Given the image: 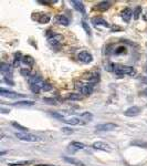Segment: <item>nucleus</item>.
<instances>
[{
	"label": "nucleus",
	"mask_w": 147,
	"mask_h": 166,
	"mask_svg": "<svg viewBox=\"0 0 147 166\" xmlns=\"http://www.w3.org/2000/svg\"><path fill=\"white\" fill-rule=\"evenodd\" d=\"M145 94H146V95H147V90H146V91H145Z\"/></svg>",
	"instance_id": "nucleus-37"
},
{
	"label": "nucleus",
	"mask_w": 147,
	"mask_h": 166,
	"mask_svg": "<svg viewBox=\"0 0 147 166\" xmlns=\"http://www.w3.org/2000/svg\"><path fill=\"white\" fill-rule=\"evenodd\" d=\"M50 90H52V85L50 84V83H46V84H44L42 91H44V92H48V91H50Z\"/></svg>",
	"instance_id": "nucleus-31"
},
{
	"label": "nucleus",
	"mask_w": 147,
	"mask_h": 166,
	"mask_svg": "<svg viewBox=\"0 0 147 166\" xmlns=\"http://www.w3.org/2000/svg\"><path fill=\"white\" fill-rule=\"evenodd\" d=\"M30 162H19V163H10V166H20V165H26V164H29Z\"/></svg>",
	"instance_id": "nucleus-32"
},
{
	"label": "nucleus",
	"mask_w": 147,
	"mask_h": 166,
	"mask_svg": "<svg viewBox=\"0 0 147 166\" xmlns=\"http://www.w3.org/2000/svg\"><path fill=\"white\" fill-rule=\"evenodd\" d=\"M64 160L66 162H69L70 164H72V165H75V166H86L85 164H83L81 160H75V158H71V157H64Z\"/></svg>",
	"instance_id": "nucleus-21"
},
{
	"label": "nucleus",
	"mask_w": 147,
	"mask_h": 166,
	"mask_svg": "<svg viewBox=\"0 0 147 166\" xmlns=\"http://www.w3.org/2000/svg\"><path fill=\"white\" fill-rule=\"evenodd\" d=\"M143 18H144V20H146V21H147V9L145 10L144 15H143Z\"/></svg>",
	"instance_id": "nucleus-34"
},
{
	"label": "nucleus",
	"mask_w": 147,
	"mask_h": 166,
	"mask_svg": "<svg viewBox=\"0 0 147 166\" xmlns=\"http://www.w3.org/2000/svg\"><path fill=\"white\" fill-rule=\"evenodd\" d=\"M93 85L94 84L89 83V82L83 83V82L80 81V82H76V83H75V89L80 91L82 95L89 96L90 94H92V92H93Z\"/></svg>",
	"instance_id": "nucleus-3"
},
{
	"label": "nucleus",
	"mask_w": 147,
	"mask_h": 166,
	"mask_svg": "<svg viewBox=\"0 0 147 166\" xmlns=\"http://www.w3.org/2000/svg\"><path fill=\"white\" fill-rule=\"evenodd\" d=\"M10 110H6V109H1V113H9Z\"/></svg>",
	"instance_id": "nucleus-35"
},
{
	"label": "nucleus",
	"mask_w": 147,
	"mask_h": 166,
	"mask_svg": "<svg viewBox=\"0 0 147 166\" xmlns=\"http://www.w3.org/2000/svg\"><path fill=\"white\" fill-rule=\"evenodd\" d=\"M71 147H73V149H84L85 147V145H84L83 143H80V142H71Z\"/></svg>",
	"instance_id": "nucleus-24"
},
{
	"label": "nucleus",
	"mask_w": 147,
	"mask_h": 166,
	"mask_svg": "<svg viewBox=\"0 0 147 166\" xmlns=\"http://www.w3.org/2000/svg\"><path fill=\"white\" fill-rule=\"evenodd\" d=\"M63 40V35H53L51 37H49L48 41H49V43L51 44L52 47H55V46H58L62 42Z\"/></svg>",
	"instance_id": "nucleus-11"
},
{
	"label": "nucleus",
	"mask_w": 147,
	"mask_h": 166,
	"mask_svg": "<svg viewBox=\"0 0 147 166\" xmlns=\"http://www.w3.org/2000/svg\"><path fill=\"white\" fill-rule=\"evenodd\" d=\"M141 112V108H138V106H132V108H128L126 111L124 112V114L126 115V116H137L139 113Z\"/></svg>",
	"instance_id": "nucleus-13"
},
{
	"label": "nucleus",
	"mask_w": 147,
	"mask_h": 166,
	"mask_svg": "<svg viewBox=\"0 0 147 166\" xmlns=\"http://www.w3.org/2000/svg\"><path fill=\"white\" fill-rule=\"evenodd\" d=\"M78 59L81 62H83V63H90V62H92L93 57H92V54L89 53L87 51H82V52L79 53Z\"/></svg>",
	"instance_id": "nucleus-8"
},
{
	"label": "nucleus",
	"mask_w": 147,
	"mask_h": 166,
	"mask_svg": "<svg viewBox=\"0 0 147 166\" xmlns=\"http://www.w3.org/2000/svg\"><path fill=\"white\" fill-rule=\"evenodd\" d=\"M146 71H147V68H146Z\"/></svg>",
	"instance_id": "nucleus-38"
},
{
	"label": "nucleus",
	"mask_w": 147,
	"mask_h": 166,
	"mask_svg": "<svg viewBox=\"0 0 147 166\" xmlns=\"http://www.w3.org/2000/svg\"><path fill=\"white\" fill-rule=\"evenodd\" d=\"M110 7H111L110 1H102V2H100V3H97V5H96V8H97L98 10H102V11H105V10H107Z\"/></svg>",
	"instance_id": "nucleus-20"
},
{
	"label": "nucleus",
	"mask_w": 147,
	"mask_h": 166,
	"mask_svg": "<svg viewBox=\"0 0 147 166\" xmlns=\"http://www.w3.org/2000/svg\"><path fill=\"white\" fill-rule=\"evenodd\" d=\"M44 84H46V82L43 81V79L41 78L40 76H31L29 79V85H30V89L33 93H40V91L43 89Z\"/></svg>",
	"instance_id": "nucleus-1"
},
{
	"label": "nucleus",
	"mask_w": 147,
	"mask_h": 166,
	"mask_svg": "<svg viewBox=\"0 0 147 166\" xmlns=\"http://www.w3.org/2000/svg\"><path fill=\"white\" fill-rule=\"evenodd\" d=\"M113 71L115 72L117 76H134L135 70L133 67H127V65H121V64H113Z\"/></svg>",
	"instance_id": "nucleus-2"
},
{
	"label": "nucleus",
	"mask_w": 147,
	"mask_h": 166,
	"mask_svg": "<svg viewBox=\"0 0 147 166\" xmlns=\"http://www.w3.org/2000/svg\"><path fill=\"white\" fill-rule=\"evenodd\" d=\"M32 19H35V21L40 22V24H48L50 21V16L43 13V12H35L32 15Z\"/></svg>",
	"instance_id": "nucleus-5"
},
{
	"label": "nucleus",
	"mask_w": 147,
	"mask_h": 166,
	"mask_svg": "<svg viewBox=\"0 0 147 166\" xmlns=\"http://www.w3.org/2000/svg\"><path fill=\"white\" fill-rule=\"evenodd\" d=\"M35 103L32 101H21V102H16L13 103L15 106H28V105H33Z\"/></svg>",
	"instance_id": "nucleus-25"
},
{
	"label": "nucleus",
	"mask_w": 147,
	"mask_h": 166,
	"mask_svg": "<svg viewBox=\"0 0 147 166\" xmlns=\"http://www.w3.org/2000/svg\"><path fill=\"white\" fill-rule=\"evenodd\" d=\"M116 127H117V125L114 124V123H104V124H98L96 126V130L101 132H108L115 130Z\"/></svg>",
	"instance_id": "nucleus-6"
},
{
	"label": "nucleus",
	"mask_w": 147,
	"mask_h": 166,
	"mask_svg": "<svg viewBox=\"0 0 147 166\" xmlns=\"http://www.w3.org/2000/svg\"><path fill=\"white\" fill-rule=\"evenodd\" d=\"M121 16H122V19H123L125 22H130V18H132V16H133L132 9H130V8H125L124 10L122 11Z\"/></svg>",
	"instance_id": "nucleus-16"
},
{
	"label": "nucleus",
	"mask_w": 147,
	"mask_h": 166,
	"mask_svg": "<svg viewBox=\"0 0 147 166\" xmlns=\"http://www.w3.org/2000/svg\"><path fill=\"white\" fill-rule=\"evenodd\" d=\"M24 67L20 68V73L22 74V76H29L30 73H31V68L28 67V65H26V64H23Z\"/></svg>",
	"instance_id": "nucleus-23"
},
{
	"label": "nucleus",
	"mask_w": 147,
	"mask_h": 166,
	"mask_svg": "<svg viewBox=\"0 0 147 166\" xmlns=\"http://www.w3.org/2000/svg\"><path fill=\"white\" fill-rule=\"evenodd\" d=\"M93 147L95 149H101V151H107V152H110L111 147L108 146V144H106V143H104V142H95V143H93Z\"/></svg>",
	"instance_id": "nucleus-15"
},
{
	"label": "nucleus",
	"mask_w": 147,
	"mask_h": 166,
	"mask_svg": "<svg viewBox=\"0 0 147 166\" xmlns=\"http://www.w3.org/2000/svg\"><path fill=\"white\" fill-rule=\"evenodd\" d=\"M22 63L32 68L35 65V59L32 58L31 55H24V57H22Z\"/></svg>",
	"instance_id": "nucleus-19"
},
{
	"label": "nucleus",
	"mask_w": 147,
	"mask_h": 166,
	"mask_svg": "<svg viewBox=\"0 0 147 166\" xmlns=\"http://www.w3.org/2000/svg\"><path fill=\"white\" fill-rule=\"evenodd\" d=\"M20 60H21V53L17 52L15 54V61H13V65H15V67H18V65H19V63H20Z\"/></svg>",
	"instance_id": "nucleus-26"
},
{
	"label": "nucleus",
	"mask_w": 147,
	"mask_h": 166,
	"mask_svg": "<svg viewBox=\"0 0 147 166\" xmlns=\"http://www.w3.org/2000/svg\"><path fill=\"white\" fill-rule=\"evenodd\" d=\"M0 95L5 98H10V99H18V98H23V94L16 93L12 91H6L5 89H0Z\"/></svg>",
	"instance_id": "nucleus-7"
},
{
	"label": "nucleus",
	"mask_w": 147,
	"mask_h": 166,
	"mask_svg": "<svg viewBox=\"0 0 147 166\" xmlns=\"http://www.w3.org/2000/svg\"><path fill=\"white\" fill-rule=\"evenodd\" d=\"M55 22L58 24H61V26H69L70 24V21L69 19L65 17V16H62V15H59L55 17Z\"/></svg>",
	"instance_id": "nucleus-18"
},
{
	"label": "nucleus",
	"mask_w": 147,
	"mask_h": 166,
	"mask_svg": "<svg viewBox=\"0 0 147 166\" xmlns=\"http://www.w3.org/2000/svg\"><path fill=\"white\" fill-rule=\"evenodd\" d=\"M71 3H72V6L75 8V10H78L80 11L81 13L85 15V8H84V5L82 1H78V0H71Z\"/></svg>",
	"instance_id": "nucleus-17"
},
{
	"label": "nucleus",
	"mask_w": 147,
	"mask_h": 166,
	"mask_svg": "<svg viewBox=\"0 0 147 166\" xmlns=\"http://www.w3.org/2000/svg\"><path fill=\"white\" fill-rule=\"evenodd\" d=\"M11 125L15 126V127L18 128V130H21V131H23V132H28V128L24 127V126H22V125H20V124H18L17 122H12Z\"/></svg>",
	"instance_id": "nucleus-28"
},
{
	"label": "nucleus",
	"mask_w": 147,
	"mask_h": 166,
	"mask_svg": "<svg viewBox=\"0 0 147 166\" xmlns=\"http://www.w3.org/2000/svg\"><path fill=\"white\" fill-rule=\"evenodd\" d=\"M62 121L66 124H70V125H83V124H85V122L82 121V119H80V117H70V119H63Z\"/></svg>",
	"instance_id": "nucleus-12"
},
{
	"label": "nucleus",
	"mask_w": 147,
	"mask_h": 166,
	"mask_svg": "<svg viewBox=\"0 0 147 166\" xmlns=\"http://www.w3.org/2000/svg\"><path fill=\"white\" fill-rule=\"evenodd\" d=\"M82 27H83V29L85 30V32H86L87 35H91V29H90V27L87 26V24L85 21H82Z\"/></svg>",
	"instance_id": "nucleus-29"
},
{
	"label": "nucleus",
	"mask_w": 147,
	"mask_h": 166,
	"mask_svg": "<svg viewBox=\"0 0 147 166\" xmlns=\"http://www.w3.org/2000/svg\"><path fill=\"white\" fill-rule=\"evenodd\" d=\"M121 52H125V48L124 47H119L118 49H116L115 51H114V53H115V54H119Z\"/></svg>",
	"instance_id": "nucleus-33"
},
{
	"label": "nucleus",
	"mask_w": 147,
	"mask_h": 166,
	"mask_svg": "<svg viewBox=\"0 0 147 166\" xmlns=\"http://www.w3.org/2000/svg\"><path fill=\"white\" fill-rule=\"evenodd\" d=\"M81 117H82V119H83V117H86V120L91 121V120H92V117H93V115L91 113H89V112H85V113L81 114Z\"/></svg>",
	"instance_id": "nucleus-30"
},
{
	"label": "nucleus",
	"mask_w": 147,
	"mask_h": 166,
	"mask_svg": "<svg viewBox=\"0 0 147 166\" xmlns=\"http://www.w3.org/2000/svg\"><path fill=\"white\" fill-rule=\"evenodd\" d=\"M16 136H17V138L24 141V142H37V141H39V137L37 135L30 134V133H17Z\"/></svg>",
	"instance_id": "nucleus-4"
},
{
	"label": "nucleus",
	"mask_w": 147,
	"mask_h": 166,
	"mask_svg": "<svg viewBox=\"0 0 147 166\" xmlns=\"http://www.w3.org/2000/svg\"><path fill=\"white\" fill-rule=\"evenodd\" d=\"M84 78L87 80L89 83H92V84H95L96 82L100 79V76H98V72H89L84 74Z\"/></svg>",
	"instance_id": "nucleus-10"
},
{
	"label": "nucleus",
	"mask_w": 147,
	"mask_h": 166,
	"mask_svg": "<svg viewBox=\"0 0 147 166\" xmlns=\"http://www.w3.org/2000/svg\"><path fill=\"white\" fill-rule=\"evenodd\" d=\"M65 99L71 100V101H79V100L82 99V95L79 93H71V94H68V95L65 96Z\"/></svg>",
	"instance_id": "nucleus-22"
},
{
	"label": "nucleus",
	"mask_w": 147,
	"mask_h": 166,
	"mask_svg": "<svg viewBox=\"0 0 147 166\" xmlns=\"http://www.w3.org/2000/svg\"><path fill=\"white\" fill-rule=\"evenodd\" d=\"M35 166H52V165H46V164H43V165H35Z\"/></svg>",
	"instance_id": "nucleus-36"
},
{
	"label": "nucleus",
	"mask_w": 147,
	"mask_h": 166,
	"mask_svg": "<svg viewBox=\"0 0 147 166\" xmlns=\"http://www.w3.org/2000/svg\"><path fill=\"white\" fill-rule=\"evenodd\" d=\"M0 71L3 74V78H8V76L12 78V67L10 64L2 63L0 67Z\"/></svg>",
	"instance_id": "nucleus-9"
},
{
	"label": "nucleus",
	"mask_w": 147,
	"mask_h": 166,
	"mask_svg": "<svg viewBox=\"0 0 147 166\" xmlns=\"http://www.w3.org/2000/svg\"><path fill=\"white\" fill-rule=\"evenodd\" d=\"M141 7H136L135 10H134V19L135 20H137L139 18V15H141Z\"/></svg>",
	"instance_id": "nucleus-27"
},
{
	"label": "nucleus",
	"mask_w": 147,
	"mask_h": 166,
	"mask_svg": "<svg viewBox=\"0 0 147 166\" xmlns=\"http://www.w3.org/2000/svg\"><path fill=\"white\" fill-rule=\"evenodd\" d=\"M92 22L93 24L95 27H100V26H103V27H110V24H108V22H107L105 19H103L102 17H94L92 19Z\"/></svg>",
	"instance_id": "nucleus-14"
}]
</instances>
